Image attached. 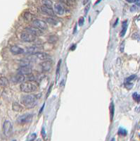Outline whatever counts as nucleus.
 Masks as SVG:
<instances>
[{"instance_id":"18","label":"nucleus","mask_w":140,"mask_h":141,"mask_svg":"<svg viewBox=\"0 0 140 141\" xmlns=\"http://www.w3.org/2000/svg\"><path fill=\"white\" fill-rule=\"evenodd\" d=\"M42 2L44 6H46L47 7L52 8V2L51 0H42Z\"/></svg>"},{"instance_id":"13","label":"nucleus","mask_w":140,"mask_h":141,"mask_svg":"<svg viewBox=\"0 0 140 141\" xmlns=\"http://www.w3.org/2000/svg\"><path fill=\"white\" fill-rule=\"evenodd\" d=\"M11 52L14 54H21L25 52V50L23 49L18 46H13L11 47Z\"/></svg>"},{"instance_id":"21","label":"nucleus","mask_w":140,"mask_h":141,"mask_svg":"<svg viewBox=\"0 0 140 141\" xmlns=\"http://www.w3.org/2000/svg\"><path fill=\"white\" fill-rule=\"evenodd\" d=\"M110 114H111V120L112 121L114 115V105L113 102L111 103V105H110Z\"/></svg>"},{"instance_id":"43","label":"nucleus","mask_w":140,"mask_h":141,"mask_svg":"<svg viewBox=\"0 0 140 141\" xmlns=\"http://www.w3.org/2000/svg\"><path fill=\"white\" fill-rule=\"evenodd\" d=\"M90 0H85V2H84V4H86V3H87Z\"/></svg>"},{"instance_id":"39","label":"nucleus","mask_w":140,"mask_h":141,"mask_svg":"<svg viewBox=\"0 0 140 141\" xmlns=\"http://www.w3.org/2000/svg\"><path fill=\"white\" fill-rule=\"evenodd\" d=\"M68 2H75V0H67Z\"/></svg>"},{"instance_id":"41","label":"nucleus","mask_w":140,"mask_h":141,"mask_svg":"<svg viewBox=\"0 0 140 141\" xmlns=\"http://www.w3.org/2000/svg\"><path fill=\"white\" fill-rule=\"evenodd\" d=\"M75 45H73V47L71 48V50H75Z\"/></svg>"},{"instance_id":"26","label":"nucleus","mask_w":140,"mask_h":141,"mask_svg":"<svg viewBox=\"0 0 140 141\" xmlns=\"http://www.w3.org/2000/svg\"><path fill=\"white\" fill-rule=\"evenodd\" d=\"M133 98H134L138 103L139 102V98H140L139 95H138V94L136 93H134L133 94Z\"/></svg>"},{"instance_id":"14","label":"nucleus","mask_w":140,"mask_h":141,"mask_svg":"<svg viewBox=\"0 0 140 141\" xmlns=\"http://www.w3.org/2000/svg\"><path fill=\"white\" fill-rule=\"evenodd\" d=\"M12 81H13V82L16 83H23L25 81V76H24V75L19 73V74L16 75L14 77H13Z\"/></svg>"},{"instance_id":"30","label":"nucleus","mask_w":140,"mask_h":141,"mask_svg":"<svg viewBox=\"0 0 140 141\" xmlns=\"http://www.w3.org/2000/svg\"><path fill=\"white\" fill-rule=\"evenodd\" d=\"M90 8V4H88L85 7V16L87 14Z\"/></svg>"},{"instance_id":"25","label":"nucleus","mask_w":140,"mask_h":141,"mask_svg":"<svg viewBox=\"0 0 140 141\" xmlns=\"http://www.w3.org/2000/svg\"><path fill=\"white\" fill-rule=\"evenodd\" d=\"M33 17V16L30 13H26V14H25V18H26V19L28 20V21L32 20Z\"/></svg>"},{"instance_id":"2","label":"nucleus","mask_w":140,"mask_h":141,"mask_svg":"<svg viewBox=\"0 0 140 141\" xmlns=\"http://www.w3.org/2000/svg\"><path fill=\"white\" fill-rule=\"evenodd\" d=\"M37 96L33 95H27L22 96L21 102L24 105L27 107L31 108L35 106L37 102Z\"/></svg>"},{"instance_id":"15","label":"nucleus","mask_w":140,"mask_h":141,"mask_svg":"<svg viewBox=\"0 0 140 141\" xmlns=\"http://www.w3.org/2000/svg\"><path fill=\"white\" fill-rule=\"evenodd\" d=\"M54 9H55V11L56 12L57 14L63 15V14H64V12H65L64 8L61 5L59 4H55Z\"/></svg>"},{"instance_id":"17","label":"nucleus","mask_w":140,"mask_h":141,"mask_svg":"<svg viewBox=\"0 0 140 141\" xmlns=\"http://www.w3.org/2000/svg\"><path fill=\"white\" fill-rule=\"evenodd\" d=\"M128 21H124L123 23V29H122L121 32H120V37H124V35H125L126 33V31H127V28H128Z\"/></svg>"},{"instance_id":"29","label":"nucleus","mask_w":140,"mask_h":141,"mask_svg":"<svg viewBox=\"0 0 140 141\" xmlns=\"http://www.w3.org/2000/svg\"><path fill=\"white\" fill-rule=\"evenodd\" d=\"M136 78V76L135 75H132L131 76H130L129 78H128L126 79V81L127 82H130L131 81H132V80H134V79Z\"/></svg>"},{"instance_id":"32","label":"nucleus","mask_w":140,"mask_h":141,"mask_svg":"<svg viewBox=\"0 0 140 141\" xmlns=\"http://www.w3.org/2000/svg\"><path fill=\"white\" fill-rule=\"evenodd\" d=\"M130 11L132 12L136 11H137V5H133L132 7L130 8Z\"/></svg>"},{"instance_id":"42","label":"nucleus","mask_w":140,"mask_h":141,"mask_svg":"<svg viewBox=\"0 0 140 141\" xmlns=\"http://www.w3.org/2000/svg\"><path fill=\"white\" fill-rule=\"evenodd\" d=\"M76 30H77V26H75V30H74V33H75V32H76Z\"/></svg>"},{"instance_id":"22","label":"nucleus","mask_w":140,"mask_h":141,"mask_svg":"<svg viewBox=\"0 0 140 141\" xmlns=\"http://www.w3.org/2000/svg\"><path fill=\"white\" fill-rule=\"evenodd\" d=\"M47 21L48 22V23L50 24H52V25H56L57 24V21L56 20H54L53 18H49L47 19Z\"/></svg>"},{"instance_id":"23","label":"nucleus","mask_w":140,"mask_h":141,"mask_svg":"<svg viewBox=\"0 0 140 141\" xmlns=\"http://www.w3.org/2000/svg\"><path fill=\"white\" fill-rule=\"evenodd\" d=\"M118 134L120 135V136H126L127 135V131L124 128H120L118 131Z\"/></svg>"},{"instance_id":"34","label":"nucleus","mask_w":140,"mask_h":141,"mask_svg":"<svg viewBox=\"0 0 140 141\" xmlns=\"http://www.w3.org/2000/svg\"><path fill=\"white\" fill-rule=\"evenodd\" d=\"M124 45H125V42H123L121 43V45H120V51H121L122 52L124 51V47H125Z\"/></svg>"},{"instance_id":"33","label":"nucleus","mask_w":140,"mask_h":141,"mask_svg":"<svg viewBox=\"0 0 140 141\" xmlns=\"http://www.w3.org/2000/svg\"><path fill=\"white\" fill-rule=\"evenodd\" d=\"M52 86H53V84H52V85H50V87H49V90H48L47 94V97H48V96L49 95L50 93H51V90H52Z\"/></svg>"},{"instance_id":"12","label":"nucleus","mask_w":140,"mask_h":141,"mask_svg":"<svg viewBox=\"0 0 140 141\" xmlns=\"http://www.w3.org/2000/svg\"><path fill=\"white\" fill-rule=\"evenodd\" d=\"M41 66L44 71H49L52 67V63L49 60H46V62L41 64Z\"/></svg>"},{"instance_id":"31","label":"nucleus","mask_w":140,"mask_h":141,"mask_svg":"<svg viewBox=\"0 0 140 141\" xmlns=\"http://www.w3.org/2000/svg\"><path fill=\"white\" fill-rule=\"evenodd\" d=\"M125 86L126 88H128V89H130L132 88V84L130 83V82H127Z\"/></svg>"},{"instance_id":"10","label":"nucleus","mask_w":140,"mask_h":141,"mask_svg":"<svg viewBox=\"0 0 140 141\" xmlns=\"http://www.w3.org/2000/svg\"><path fill=\"white\" fill-rule=\"evenodd\" d=\"M35 57L36 58H37L39 59L43 60V61H46V60H49L51 59V56L49 55L47 53L44 52H39L37 53H35Z\"/></svg>"},{"instance_id":"38","label":"nucleus","mask_w":140,"mask_h":141,"mask_svg":"<svg viewBox=\"0 0 140 141\" xmlns=\"http://www.w3.org/2000/svg\"><path fill=\"white\" fill-rule=\"evenodd\" d=\"M126 2H128V3H133L135 2V0H125Z\"/></svg>"},{"instance_id":"3","label":"nucleus","mask_w":140,"mask_h":141,"mask_svg":"<svg viewBox=\"0 0 140 141\" xmlns=\"http://www.w3.org/2000/svg\"><path fill=\"white\" fill-rule=\"evenodd\" d=\"M3 132L7 137H9L13 132V126L9 121H6L3 124Z\"/></svg>"},{"instance_id":"1","label":"nucleus","mask_w":140,"mask_h":141,"mask_svg":"<svg viewBox=\"0 0 140 141\" xmlns=\"http://www.w3.org/2000/svg\"><path fill=\"white\" fill-rule=\"evenodd\" d=\"M38 87V84L35 81H28L26 82H23L20 85V88L21 90L24 93H33L37 90Z\"/></svg>"},{"instance_id":"19","label":"nucleus","mask_w":140,"mask_h":141,"mask_svg":"<svg viewBox=\"0 0 140 141\" xmlns=\"http://www.w3.org/2000/svg\"><path fill=\"white\" fill-rule=\"evenodd\" d=\"M61 60H59V62L58 63L57 65V69H56V81L59 78V73H60V68H61Z\"/></svg>"},{"instance_id":"8","label":"nucleus","mask_w":140,"mask_h":141,"mask_svg":"<svg viewBox=\"0 0 140 141\" xmlns=\"http://www.w3.org/2000/svg\"><path fill=\"white\" fill-rule=\"evenodd\" d=\"M26 32L32 34L35 36H40L42 35V32L40 29L37 28L35 27H28L26 28Z\"/></svg>"},{"instance_id":"20","label":"nucleus","mask_w":140,"mask_h":141,"mask_svg":"<svg viewBox=\"0 0 140 141\" xmlns=\"http://www.w3.org/2000/svg\"><path fill=\"white\" fill-rule=\"evenodd\" d=\"M13 109L14 110V111H16V112H20V111L22 110V107L19 105L18 104H17V103H14V105H13Z\"/></svg>"},{"instance_id":"37","label":"nucleus","mask_w":140,"mask_h":141,"mask_svg":"<svg viewBox=\"0 0 140 141\" xmlns=\"http://www.w3.org/2000/svg\"><path fill=\"white\" fill-rule=\"evenodd\" d=\"M135 2H136V4L137 5L138 7L139 6V0H135Z\"/></svg>"},{"instance_id":"28","label":"nucleus","mask_w":140,"mask_h":141,"mask_svg":"<svg viewBox=\"0 0 140 141\" xmlns=\"http://www.w3.org/2000/svg\"><path fill=\"white\" fill-rule=\"evenodd\" d=\"M41 134H42V136L44 139L46 137H47V133H46L45 129H44V128H42V131H41Z\"/></svg>"},{"instance_id":"36","label":"nucleus","mask_w":140,"mask_h":141,"mask_svg":"<svg viewBox=\"0 0 140 141\" xmlns=\"http://www.w3.org/2000/svg\"><path fill=\"white\" fill-rule=\"evenodd\" d=\"M44 105H45V104H44L42 105V107H41V109L40 110V112H39V114H41V113L42 112L43 109H44Z\"/></svg>"},{"instance_id":"35","label":"nucleus","mask_w":140,"mask_h":141,"mask_svg":"<svg viewBox=\"0 0 140 141\" xmlns=\"http://www.w3.org/2000/svg\"><path fill=\"white\" fill-rule=\"evenodd\" d=\"M132 38L139 39V34H138V33H135V34H134V35L132 36Z\"/></svg>"},{"instance_id":"11","label":"nucleus","mask_w":140,"mask_h":141,"mask_svg":"<svg viewBox=\"0 0 140 141\" xmlns=\"http://www.w3.org/2000/svg\"><path fill=\"white\" fill-rule=\"evenodd\" d=\"M41 10H42V11L44 14H45L48 15V16H54L55 15L54 11V10L52 8L47 7L44 6V5H43L42 7H41Z\"/></svg>"},{"instance_id":"7","label":"nucleus","mask_w":140,"mask_h":141,"mask_svg":"<svg viewBox=\"0 0 140 141\" xmlns=\"http://www.w3.org/2000/svg\"><path fill=\"white\" fill-rule=\"evenodd\" d=\"M43 50V47L42 45H33L27 49V53L30 54H35V53H37L40 52Z\"/></svg>"},{"instance_id":"16","label":"nucleus","mask_w":140,"mask_h":141,"mask_svg":"<svg viewBox=\"0 0 140 141\" xmlns=\"http://www.w3.org/2000/svg\"><path fill=\"white\" fill-rule=\"evenodd\" d=\"M0 85L4 87L8 86L9 85V80L7 78H5V77H1L0 78Z\"/></svg>"},{"instance_id":"4","label":"nucleus","mask_w":140,"mask_h":141,"mask_svg":"<svg viewBox=\"0 0 140 141\" xmlns=\"http://www.w3.org/2000/svg\"><path fill=\"white\" fill-rule=\"evenodd\" d=\"M33 117V115L32 114H26L19 117L17 119V121L20 124H25L31 122Z\"/></svg>"},{"instance_id":"40","label":"nucleus","mask_w":140,"mask_h":141,"mask_svg":"<svg viewBox=\"0 0 140 141\" xmlns=\"http://www.w3.org/2000/svg\"><path fill=\"white\" fill-rule=\"evenodd\" d=\"M118 19L116 20V23H115V25H114V27L116 26V25L118 24Z\"/></svg>"},{"instance_id":"24","label":"nucleus","mask_w":140,"mask_h":141,"mask_svg":"<svg viewBox=\"0 0 140 141\" xmlns=\"http://www.w3.org/2000/svg\"><path fill=\"white\" fill-rule=\"evenodd\" d=\"M36 136H37V135H36V133H33L31 134L30 136H29L28 138V140L29 141H33V140H35V139L36 138Z\"/></svg>"},{"instance_id":"9","label":"nucleus","mask_w":140,"mask_h":141,"mask_svg":"<svg viewBox=\"0 0 140 141\" xmlns=\"http://www.w3.org/2000/svg\"><path fill=\"white\" fill-rule=\"evenodd\" d=\"M18 73L23 75H30L32 73V69L30 67L28 66V65L26 66H22L18 69Z\"/></svg>"},{"instance_id":"27","label":"nucleus","mask_w":140,"mask_h":141,"mask_svg":"<svg viewBox=\"0 0 140 141\" xmlns=\"http://www.w3.org/2000/svg\"><path fill=\"white\" fill-rule=\"evenodd\" d=\"M84 22H85V19H84L83 17H80L78 21L79 26H82L84 24Z\"/></svg>"},{"instance_id":"6","label":"nucleus","mask_w":140,"mask_h":141,"mask_svg":"<svg viewBox=\"0 0 140 141\" xmlns=\"http://www.w3.org/2000/svg\"><path fill=\"white\" fill-rule=\"evenodd\" d=\"M22 40H23L24 42H32L36 40V36L32 35V34L29 33L28 32H25L21 34Z\"/></svg>"},{"instance_id":"5","label":"nucleus","mask_w":140,"mask_h":141,"mask_svg":"<svg viewBox=\"0 0 140 141\" xmlns=\"http://www.w3.org/2000/svg\"><path fill=\"white\" fill-rule=\"evenodd\" d=\"M33 26L37 28L40 29V30H47V25L46 23V22H44V21H42V20L35 19L33 21Z\"/></svg>"},{"instance_id":"44","label":"nucleus","mask_w":140,"mask_h":141,"mask_svg":"<svg viewBox=\"0 0 140 141\" xmlns=\"http://www.w3.org/2000/svg\"></svg>"}]
</instances>
